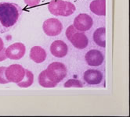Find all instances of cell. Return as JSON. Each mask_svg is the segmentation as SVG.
Wrapping results in <instances>:
<instances>
[{"label":"cell","mask_w":130,"mask_h":117,"mask_svg":"<svg viewBox=\"0 0 130 117\" xmlns=\"http://www.w3.org/2000/svg\"><path fill=\"white\" fill-rule=\"evenodd\" d=\"M5 70H6L5 66L0 67V84H6L9 83L5 75Z\"/></svg>","instance_id":"ac0fdd59"},{"label":"cell","mask_w":130,"mask_h":117,"mask_svg":"<svg viewBox=\"0 0 130 117\" xmlns=\"http://www.w3.org/2000/svg\"><path fill=\"white\" fill-rule=\"evenodd\" d=\"M92 39L94 42L98 46L105 48L106 47V28H100L96 29L93 35H92Z\"/></svg>","instance_id":"5bb4252c"},{"label":"cell","mask_w":130,"mask_h":117,"mask_svg":"<svg viewBox=\"0 0 130 117\" xmlns=\"http://www.w3.org/2000/svg\"><path fill=\"white\" fill-rule=\"evenodd\" d=\"M26 52V47L23 43L16 42L6 49V57L12 60H19L24 57Z\"/></svg>","instance_id":"52a82bcc"},{"label":"cell","mask_w":130,"mask_h":117,"mask_svg":"<svg viewBox=\"0 0 130 117\" xmlns=\"http://www.w3.org/2000/svg\"><path fill=\"white\" fill-rule=\"evenodd\" d=\"M92 13L97 16L106 15V0H94L89 5Z\"/></svg>","instance_id":"4fadbf2b"},{"label":"cell","mask_w":130,"mask_h":117,"mask_svg":"<svg viewBox=\"0 0 130 117\" xmlns=\"http://www.w3.org/2000/svg\"><path fill=\"white\" fill-rule=\"evenodd\" d=\"M5 75L9 83L17 84L21 82L25 76V69L20 64H12L6 67Z\"/></svg>","instance_id":"5b68a950"},{"label":"cell","mask_w":130,"mask_h":117,"mask_svg":"<svg viewBox=\"0 0 130 117\" xmlns=\"http://www.w3.org/2000/svg\"><path fill=\"white\" fill-rule=\"evenodd\" d=\"M46 52L40 46H34L30 50V58L36 63H42L46 59Z\"/></svg>","instance_id":"7c38bea8"},{"label":"cell","mask_w":130,"mask_h":117,"mask_svg":"<svg viewBox=\"0 0 130 117\" xmlns=\"http://www.w3.org/2000/svg\"><path fill=\"white\" fill-rule=\"evenodd\" d=\"M45 74L53 82L58 84L67 76V68L65 65L60 62H54L50 64L45 69Z\"/></svg>","instance_id":"277c9868"},{"label":"cell","mask_w":130,"mask_h":117,"mask_svg":"<svg viewBox=\"0 0 130 117\" xmlns=\"http://www.w3.org/2000/svg\"><path fill=\"white\" fill-rule=\"evenodd\" d=\"M64 87H83V84L81 80L76 79H71L67 80L63 84Z\"/></svg>","instance_id":"e0dca14e"},{"label":"cell","mask_w":130,"mask_h":117,"mask_svg":"<svg viewBox=\"0 0 130 117\" xmlns=\"http://www.w3.org/2000/svg\"><path fill=\"white\" fill-rule=\"evenodd\" d=\"M22 12V8L16 3H0V33H6L14 27Z\"/></svg>","instance_id":"6da1fadb"},{"label":"cell","mask_w":130,"mask_h":117,"mask_svg":"<svg viewBox=\"0 0 130 117\" xmlns=\"http://www.w3.org/2000/svg\"><path fill=\"white\" fill-rule=\"evenodd\" d=\"M39 84L45 88H52V87H55L57 85V84H56L54 82H53L52 80H50L49 79V77L46 76L45 70L42 71L40 74L39 75Z\"/></svg>","instance_id":"2e32d148"},{"label":"cell","mask_w":130,"mask_h":117,"mask_svg":"<svg viewBox=\"0 0 130 117\" xmlns=\"http://www.w3.org/2000/svg\"><path fill=\"white\" fill-rule=\"evenodd\" d=\"M66 37L73 46L78 49H84L88 46L89 40L84 32L78 31L73 25L69 26L66 30Z\"/></svg>","instance_id":"3957f363"},{"label":"cell","mask_w":130,"mask_h":117,"mask_svg":"<svg viewBox=\"0 0 130 117\" xmlns=\"http://www.w3.org/2000/svg\"><path fill=\"white\" fill-rule=\"evenodd\" d=\"M42 30L46 35L56 37L62 32L63 24L57 18H50L44 21Z\"/></svg>","instance_id":"8992f818"},{"label":"cell","mask_w":130,"mask_h":117,"mask_svg":"<svg viewBox=\"0 0 130 117\" xmlns=\"http://www.w3.org/2000/svg\"><path fill=\"white\" fill-rule=\"evenodd\" d=\"M3 48H4V43H3V39L0 38V51H1Z\"/></svg>","instance_id":"44dd1931"},{"label":"cell","mask_w":130,"mask_h":117,"mask_svg":"<svg viewBox=\"0 0 130 117\" xmlns=\"http://www.w3.org/2000/svg\"><path fill=\"white\" fill-rule=\"evenodd\" d=\"M34 83V74L32 72H31L28 69H25V76L24 79L21 80V82L17 83V86L20 87L26 88V87H29L32 85Z\"/></svg>","instance_id":"9a60e30c"},{"label":"cell","mask_w":130,"mask_h":117,"mask_svg":"<svg viewBox=\"0 0 130 117\" xmlns=\"http://www.w3.org/2000/svg\"><path fill=\"white\" fill-rule=\"evenodd\" d=\"M68 52V48L67 44L61 40L54 41L50 45L51 54L57 58H63L67 56Z\"/></svg>","instance_id":"30bf717a"},{"label":"cell","mask_w":130,"mask_h":117,"mask_svg":"<svg viewBox=\"0 0 130 117\" xmlns=\"http://www.w3.org/2000/svg\"><path fill=\"white\" fill-rule=\"evenodd\" d=\"M24 1L25 4H27L29 6H31V7L38 6L40 3V0H24Z\"/></svg>","instance_id":"d6986e66"},{"label":"cell","mask_w":130,"mask_h":117,"mask_svg":"<svg viewBox=\"0 0 130 117\" xmlns=\"http://www.w3.org/2000/svg\"><path fill=\"white\" fill-rule=\"evenodd\" d=\"M87 64L91 66H98L104 62V57L99 50L92 49L86 52L85 56Z\"/></svg>","instance_id":"9c48e42d"},{"label":"cell","mask_w":130,"mask_h":117,"mask_svg":"<svg viewBox=\"0 0 130 117\" xmlns=\"http://www.w3.org/2000/svg\"><path fill=\"white\" fill-rule=\"evenodd\" d=\"M6 49L3 48L0 51V62H3L6 59Z\"/></svg>","instance_id":"ffe728a7"},{"label":"cell","mask_w":130,"mask_h":117,"mask_svg":"<svg viewBox=\"0 0 130 117\" xmlns=\"http://www.w3.org/2000/svg\"><path fill=\"white\" fill-rule=\"evenodd\" d=\"M85 81L90 85H96L103 80V74L96 69H88L84 73L83 76Z\"/></svg>","instance_id":"8fae6325"},{"label":"cell","mask_w":130,"mask_h":117,"mask_svg":"<svg viewBox=\"0 0 130 117\" xmlns=\"http://www.w3.org/2000/svg\"><path fill=\"white\" fill-rule=\"evenodd\" d=\"M50 13L56 16H69L76 10V7L72 3L65 0H52L48 4Z\"/></svg>","instance_id":"7a4b0ae2"},{"label":"cell","mask_w":130,"mask_h":117,"mask_svg":"<svg viewBox=\"0 0 130 117\" xmlns=\"http://www.w3.org/2000/svg\"><path fill=\"white\" fill-rule=\"evenodd\" d=\"M92 25H93V20L87 13H80L75 18L73 23L75 28L82 32L89 31Z\"/></svg>","instance_id":"ba28073f"}]
</instances>
